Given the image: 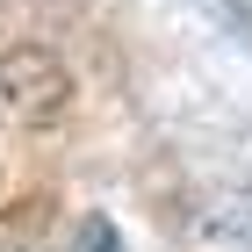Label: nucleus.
I'll use <instances>...</instances> for the list:
<instances>
[{"label":"nucleus","instance_id":"obj_1","mask_svg":"<svg viewBox=\"0 0 252 252\" xmlns=\"http://www.w3.org/2000/svg\"><path fill=\"white\" fill-rule=\"evenodd\" d=\"M79 252H123V231L108 216H87V223H79Z\"/></svg>","mask_w":252,"mask_h":252},{"label":"nucleus","instance_id":"obj_2","mask_svg":"<svg viewBox=\"0 0 252 252\" xmlns=\"http://www.w3.org/2000/svg\"><path fill=\"white\" fill-rule=\"evenodd\" d=\"M0 252H43V231L36 223H0Z\"/></svg>","mask_w":252,"mask_h":252}]
</instances>
